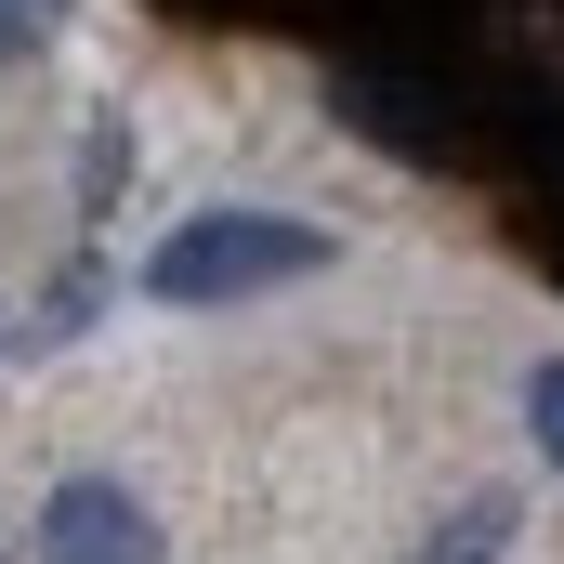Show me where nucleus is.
<instances>
[{"instance_id":"f03ea898","label":"nucleus","mask_w":564,"mask_h":564,"mask_svg":"<svg viewBox=\"0 0 564 564\" xmlns=\"http://www.w3.org/2000/svg\"><path fill=\"white\" fill-rule=\"evenodd\" d=\"M40 564H158V512L106 473H66L40 499Z\"/></svg>"},{"instance_id":"423d86ee","label":"nucleus","mask_w":564,"mask_h":564,"mask_svg":"<svg viewBox=\"0 0 564 564\" xmlns=\"http://www.w3.org/2000/svg\"><path fill=\"white\" fill-rule=\"evenodd\" d=\"M53 13H66V0H53Z\"/></svg>"},{"instance_id":"7ed1b4c3","label":"nucleus","mask_w":564,"mask_h":564,"mask_svg":"<svg viewBox=\"0 0 564 564\" xmlns=\"http://www.w3.org/2000/svg\"><path fill=\"white\" fill-rule=\"evenodd\" d=\"M512 525H525V512H512V499L486 486V499H459V512H446V525H433L408 564H512Z\"/></svg>"},{"instance_id":"f257e3e1","label":"nucleus","mask_w":564,"mask_h":564,"mask_svg":"<svg viewBox=\"0 0 564 564\" xmlns=\"http://www.w3.org/2000/svg\"><path fill=\"white\" fill-rule=\"evenodd\" d=\"M328 263H341V237L302 210H197L144 250V289L158 302H250V289H302Z\"/></svg>"},{"instance_id":"39448f33","label":"nucleus","mask_w":564,"mask_h":564,"mask_svg":"<svg viewBox=\"0 0 564 564\" xmlns=\"http://www.w3.org/2000/svg\"><path fill=\"white\" fill-rule=\"evenodd\" d=\"M40 26H53V0H0V66H26V53H40Z\"/></svg>"},{"instance_id":"20e7f679","label":"nucleus","mask_w":564,"mask_h":564,"mask_svg":"<svg viewBox=\"0 0 564 564\" xmlns=\"http://www.w3.org/2000/svg\"><path fill=\"white\" fill-rule=\"evenodd\" d=\"M525 433H539V459L564 473V355H539V368H525Z\"/></svg>"}]
</instances>
